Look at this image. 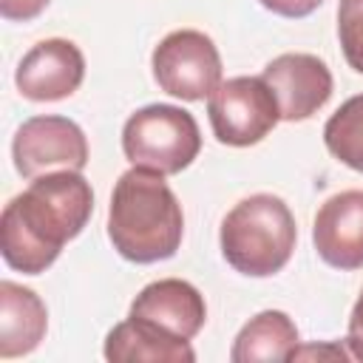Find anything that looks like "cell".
Returning <instances> with one entry per match:
<instances>
[{"label":"cell","mask_w":363,"mask_h":363,"mask_svg":"<svg viewBox=\"0 0 363 363\" xmlns=\"http://www.w3.org/2000/svg\"><path fill=\"white\" fill-rule=\"evenodd\" d=\"M94 213V190L82 170H54L31 179L0 216L3 261L23 272H45Z\"/></svg>","instance_id":"obj_1"},{"label":"cell","mask_w":363,"mask_h":363,"mask_svg":"<svg viewBox=\"0 0 363 363\" xmlns=\"http://www.w3.org/2000/svg\"><path fill=\"white\" fill-rule=\"evenodd\" d=\"M184 213L162 173L147 167L125 170L111 193L108 238L113 250L133 264L173 258L182 247Z\"/></svg>","instance_id":"obj_2"},{"label":"cell","mask_w":363,"mask_h":363,"mask_svg":"<svg viewBox=\"0 0 363 363\" xmlns=\"http://www.w3.org/2000/svg\"><path fill=\"white\" fill-rule=\"evenodd\" d=\"M298 227L284 199L255 193L241 199L221 221L218 244L224 261L250 278H269L281 272L295 250Z\"/></svg>","instance_id":"obj_3"},{"label":"cell","mask_w":363,"mask_h":363,"mask_svg":"<svg viewBox=\"0 0 363 363\" xmlns=\"http://www.w3.org/2000/svg\"><path fill=\"white\" fill-rule=\"evenodd\" d=\"M201 150V130L190 111L179 105H145L122 128V153L133 167L176 176Z\"/></svg>","instance_id":"obj_4"},{"label":"cell","mask_w":363,"mask_h":363,"mask_svg":"<svg viewBox=\"0 0 363 363\" xmlns=\"http://www.w3.org/2000/svg\"><path fill=\"white\" fill-rule=\"evenodd\" d=\"M156 85L184 102H199L221 85V54L216 43L196 28L170 31L150 57Z\"/></svg>","instance_id":"obj_5"},{"label":"cell","mask_w":363,"mask_h":363,"mask_svg":"<svg viewBox=\"0 0 363 363\" xmlns=\"http://www.w3.org/2000/svg\"><path fill=\"white\" fill-rule=\"evenodd\" d=\"M207 116L216 139L230 147L258 145L278 122L275 94L261 77H233L207 96Z\"/></svg>","instance_id":"obj_6"},{"label":"cell","mask_w":363,"mask_h":363,"mask_svg":"<svg viewBox=\"0 0 363 363\" xmlns=\"http://www.w3.org/2000/svg\"><path fill=\"white\" fill-rule=\"evenodd\" d=\"M11 159L23 179L54 170H82L88 164V139L68 116H31L14 133Z\"/></svg>","instance_id":"obj_7"},{"label":"cell","mask_w":363,"mask_h":363,"mask_svg":"<svg viewBox=\"0 0 363 363\" xmlns=\"http://www.w3.org/2000/svg\"><path fill=\"white\" fill-rule=\"evenodd\" d=\"M261 79L275 94L284 122H303L318 113L335 88L329 65L315 54H281L269 60L261 71Z\"/></svg>","instance_id":"obj_8"},{"label":"cell","mask_w":363,"mask_h":363,"mask_svg":"<svg viewBox=\"0 0 363 363\" xmlns=\"http://www.w3.org/2000/svg\"><path fill=\"white\" fill-rule=\"evenodd\" d=\"M85 79V57L77 43L51 37L26 51L14 71L17 91L31 102H57L71 96Z\"/></svg>","instance_id":"obj_9"},{"label":"cell","mask_w":363,"mask_h":363,"mask_svg":"<svg viewBox=\"0 0 363 363\" xmlns=\"http://www.w3.org/2000/svg\"><path fill=\"white\" fill-rule=\"evenodd\" d=\"M318 255L335 269L363 267V190H343L329 196L312 227Z\"/></svg>","instance_id":"obj_10"},{"label":"cell","mask_w":363,"mask_h":363,"mask_svg":"<svg viewBox=\"0 0 363 363\" xmlns=\"http://www.w3.org/2000/svg\"><path fill=\"white\" fill-rule=\"evenodd\" d=\"M128 315L150 320L176 337L193 340L207 320V303H204V295L193 284L182 278H162V281L147 284L133 298Z\"/></svg>","instance_id":"obj_11"},{"label":"cell","mask_w":363,"mask_h":363,"mask_svg":"<svg viewBox=\"0 0 363 363\" xmlns=\"http://www.w3.org/2000/svg\"><path fill=\"white\" fill-rule=\"evenodd\" d=\"M105 360L111 363H193L190 340L159 329L150 320L130 318L116 323L105 337Z\"/></svg>","instance_id":"obj_12"},{"label":"cell","mask_w":363,"mask_h":363,"mask_svg":"<svg viewBox=\"0 0 363 363\" xmlns=\"http://www.w3.org/2000/svg\"><path fill=\"white\" fill-rule=\"evenodd\" d=\"M48 329L43 298L14 281H0V357L31 354Z\"/></svg>","instance_id":"obj_13"},{"label":"cell","mask_w":363,"mask_h":363,"mask_svg":"<svg viewBox=\"0 0 363 363\" xmlns=\"http://www.w3.org/2000/svg\"><path fill=\"white\" fill-rule=\"evenodd\" d=\"M298 349V329L292 318L281 309H264L250 318L233 340L230 360L233 363H269V360H292Z\"/></svg>","instance_id":"obj_14"},{"label":"cell","mask_w":363,"mask_h":363,"mask_svg":"<svg viewBox=\"0 0 363 363\" xmlns=\"http://www.w3.org/2000/svg\"><path fill=\"white\" fill-rule=\"evenodd\" d=\"M323 145L337 162L363 173V94L346 99L326 119Z\"/></svg>","instance_id":"obj_15"},{"label":"cell","mask_w":363,"mask_h":363,"mask_svg":"<svg viewBox=\"0 0 363 363\" xmlns=\"http://www.w3.org/2000/svg\"><path fill=\"white\" fill-rule=\"evenodd\" d=\"M340 51L357 74H363V0H340L337 6Z\"/></svg>","instance_id":"obj_16"},{"label":"cell","mask_w":363,"mask_h":363,"mask_svg":"<svg viewBox=\"0 0 363 363\" xmlns=\"http://www.w3.org/2000/svg\"><path fill=\"white\" fill-rule=\"evenodd\" d=\"M51 0H0V14L9 23H28L45 11Z\"/></svg>","instance_id":"obj_17"},{"label":"cell","mask_w":363,"mask_h":363,"mask_svg":"<svg viewBox=\"0 0 363 363\" xmlns=\"http://www.w3.org/2000/svg\"><path fill=\"white\" fill-rule=\"evenodd\" d=\"M267 11L278 14V17H289V20H298V17H309L323 0H258Z\"/></svg>","instance_id":"obj_18"},{"label":"cell","mask_w":363,"mask_h":363,"mask_svg":"<svg viewBox=\"0 0 363 363\" xmlns=\"http://www.w3.org/2000/svg\"><path fill=\"white\" fill-rule=\"evenodd\" d=\"M346 346H349V354L352 360H363V289L352 306V315H349V335H346Z\"/></svg>","instance_id":"obj_19"}]
</instances>
